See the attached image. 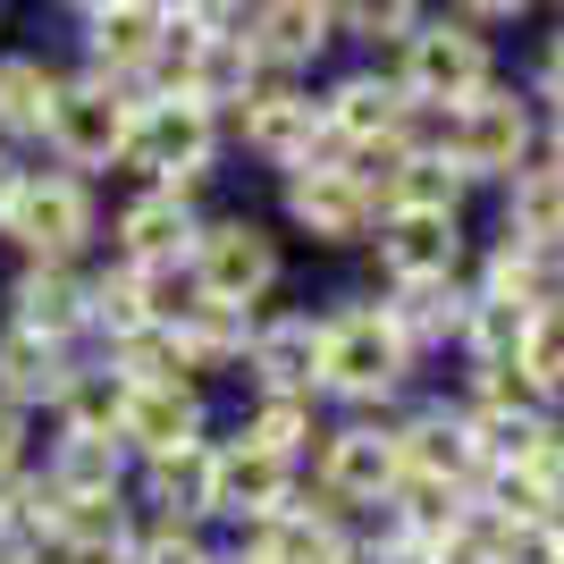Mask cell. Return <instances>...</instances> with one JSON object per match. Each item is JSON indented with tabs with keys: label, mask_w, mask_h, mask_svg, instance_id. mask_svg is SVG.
Segmentation results:
<instances>
[{
	"label": "cell",
	"mask_w": 564,
	"mask_h": 564,
	"mask_svg": "<svg viewBox=\"0 0 564 564\" xmlns=\"http://www.w3.org/2000/svg\"><path fill=\"white\" fill-rule=\"evenodd\" d=\"M438 564H514V556H506V547H497L489 531L471 522V506H464V522H455V540H438Z\"/></svg>",
	"instance_id": "33"
},
{
	"label": "cell",
	"mask_w": 564,
	"mask_h": 564,
	"mask_svg": "<svg viewBox=\"0 0 564 564\" xmlns=\"http://www.w3.org/2000/svg\"><path fill=\"white\" fill-rule=\"evenodd\" d=\"M531 480H540V489H547V506H556V514H564V422H556V438H547V447H540V464H531Z\"/></svg>",
	"instance_id": "36"
},
{
	"label": "cell",
	"mask_w": 564,
	"mask_h": 564,
	"mask_svg": "<svg viewBox=\"0 0 564 564\" xmlns=\"http://www.w3.org/2000/svg\"><path fill=\"white\" fill-rule=\"evenodd\" d=\"M464 25H480V34H497V25H514V18H531L540 0H447Z\"/></svg>",
	"instance_id": "34"
},
{
	"label": "cell",
	"mask_w": 564,
	"mask_h": 564,
	"mask_svg": "<svg viewBox=\"0 0 564 564\" xmlns=\"http://www.w3.org/2000/svg\"><path fill=\"white\" fill-rule=\"evenodd\" d=\"M18 177H25V152H9V143H0V219H9V194H18Z\"/></svg>",
	"instance_id": "37"
},
{
	"label": "cell",
	"mask_w": 564,
	"mask_h": 564,
	"mask_svg": "<svg viewBox=\"0 0 564 564\" xmlns=\"http://www.w3.org/2000/svg\"><path fill=\"white\" fill-rule=\"evenodd\" d=\"M68 94V68L43 51H0V143L9 152H43L51 110Z\"/></svg>",
	"instance_id": "23"
},
{
	"label": "cell",
	"mask_w": 564,
	"mask_h": 564,
	"mask_svg": "<svg viewBox=\"0 0 564 564\" xmlns=\"http://www.w3.org/2000/svg\"><path fill=\"white\" fill-rule=\"evenodd\" d=\"M471 212H388L362 245L371 286H422V279H464L471 270Z\"/></svg>",
	"instance_id": "12"
},
{
	"label": "cell",
	"mask_w": 564,
	"mask_h": 564,
	"mask_svg": "<svg viewBox=\"0 0 564 564\" xmlns=\"http://www.w3.org/2000/svg\"><path fill=\"white\" fill-rule=\"evenodd\" d=\"M203 219H212V203L186 186H127L101 212V253L127 261V270H161V261H194V236H203Z\"/></svg>",
	"instance_id": "11"
},
{
	"label": "cell",
	"mask_w": 564,
	"mask_h": 564,
	"mask_svg": "<svg viewBox=\"0 0 564 564\" xmlns=\"http://www.w3.org/2000/svg\"><path fill=\"white\" fill-rule=\"evenodd\" d=\"M0 245L18 261H94L101 253V186L59 161H25L18 194H9V219H0Z\"/></svg>",
	"instance_id": "4"
},
{
	"label": "cell",
	"mask_w": 564,
	"mask_h": 564,
	"mask_svg": "<svg viewBox=\"0 0 564 564\" xmlns=\"http://www.w3.org/2000/svg\"><path fill=\"white\" fill-rule=\"evenodd\" d=\"M497 228L506 236H531V245H556L564 253V161H531L497 186Z\"/></svg>",
	"instance_id": "28"
},
{
	"label": "cell",
	"mask_w": 564,
	"mask_h": 564,
	"mask_svg": "<svg viewBox=\"0 0 564 564\" xmlns=\"http://www.w3.org/2000/svg\"><path fill=\"white\" fill-rule=\"evenodd\" d=\"M295 489H304V471L219 413V430H212V531H245V522L279 514Z\"/></svg>",
	"instance_id": "13"
},
{
	"label": "cell",
	"mask_w": 564,
	"mask_h": 564,
	"mask_svg": "<svg viewBox=\"0 0 564 564\" xmlns=\"http://www.w3.org/2000/svg\"><path fill=\"white\" fill-rule=\"evenodd\" d=\"M522 94L540 101V110H564V18L540 34V59H531V85Z\"/></svg>",
	"instance_id": "32"
},
{
	"label": "cell",
	"mask_w": 564,
	"mask_h": 564,
	"mask_svg": "<svg viewBox=\"0 0 564 564\" xmlns=\"http://www.w3.org/2000/svg\"><path fill=\"white\" fill-rule=\"evenodd\" d=\"M286 270H295L286 228H279V219H261V212H212L203 236H194V286L219 295V304H245V312L279 304Z\"/></svg>",
	"instance_id": "7"
},
{
	"label": "cell",
	"mask_w": 564,
	"mask_h": 564,
	"mask_svg": "<svg viewBox=\"0 0 564 564\" xmlns=\"http://www.w3.org/2000/svg\"><path fill=\"white\" fill-rule=\"evenodd\" d=\"M321 346H329V312L321 304H261L245 379L236 388H270V397H321Z\"/></svg>",
	"instance_id": "14"
},
{
	"label": "cell",
	"mask_w": 564,
	"mask_h": 564,
	"mask_svg": "<svg viewBox=\"0 0 564 564\" xmlns=\"http://www.w3.org/2000/svg\"><path fill=\"white\" fill-rule=\"evenodd\" d=\"M388 68H397V85L413 94V110H455V101H471L480 85H497V43L480 25H464L455 9H430V18L388 51Z\"/></svg>",
	"instance_id": "8"
},
{
	"label": "cell",
	"mask_w": 564,
	"mask_h": 564,
	"mask_svg": "<svg viewBox=\"0 0 564 564\" xmlns=\"http://www.w3.org/2000/svg\"><path fill=\"white\" fill-rule=\"evenodd\" d=\"M177 346H186V371L203 379V388H236V379H245V346H253V312L203 295V304L177 321Z\"/></svg>",
	"instance_id": "27"
},
{
	"label": "cell",
	"mask_w": 564,
	"mask_h": 564,
	"mask_svg": "<svg viewBox=\"0 0 564 564\" xmlns=\"http://www.w3.org/2000/svg\"><path fill=\"white\" fill-rule=\"evenodd\" d=\"M397 447H404V471H430V480H455L471 489L480 480V455H471V422H464V397L455 388H413L397 404Z\"/></svg>",
	"instance_id": "19"
},
{
	"label": "cell",
	"mask_w": 564,
	"mask_h": 564,
	"mask_svg": "<svg viewBox=\"0 0 564 564\" xmlns=\"http://www.w3.org/2000/svg\"><path fill=\"white\" fill-rule=\"evenodd\" d=\"M169 18H186V25H236L245 18V0H161Z\"/></svg>",
	"instance_id": "35"
},
{
	"label": "cell",
	"mask_w": 564,
	"mask_h": 564,
	"mask_svg": "<svg viewBox=\"0 0 564 564\" xmlns=\"http://www.w3.org/2000/svg\"><path fill=\"white\" fill-rule=\"evenodd\" d=\"M127 135H135V94L110 85V76H68V94L51 110V135H43V161L101 186L110 169H127Z\"/></svg>",
	"instance_id": "9"
},
{
	"label": "cell",
	"mask_w": 564,
	"mask_h": 564,
	"mask_svg": "<svg viewBox=\"0 0 564 564\" xmlns=\"http://www.w3.org/2000/svg\"><path fill=\"white\" fill-rule=\"evenodd\" d=\"M94 362V346H68V337H43V329H18V321H0V397L25 404L34 422L59 413L68 397V379Z\"/></svg>",
	"instance_id": "21"
},
{
	"label": "cell",
	"mask_w": 564,
	"mask_h": 564,
	"mask_svg": "<svg viewBox=\"0 0 564 564\" xmlns=\"http://www.w3.org/2000/svg\"><path fill=\"white\" fill-rule=\"evenodd\" d=\"M245 43L270 76H312L337 51V9L329 0H245Z\"/></svg>",
	"instance_id": "20"
},
{
	"label": "cell",
	"mask_w": 564,
	"mask_h": 564,
	"mask_svg": "<svg viewBox=\"0 0 564 564\" xmlns=\"http://www.w3.org/2000/svg\"><path fill=\"white\" fill-rule=\"evenodd\" d=\"M522 388L547 404V413H564V295L556 304H540L531 312V329H522Z\"/></svg>",
	"instance_id": "29"
},
{
	"label": "cell",
	"mask_w": 564,
	"mask_h": 564,
	"mask_svg": "<svg viewBox=\"0 0 564 564\" xmlns=\"http://www.w3.org/2000/svg\"><path fill=\"white\" fill-rule=\"evenodd\" d=\"M85 34V76H110L127 94L143 101V76L161 59V34H169V9L161 0H135V9H94V18H76Z\"/></svg>",
	"instance_id": "22"
},
{
	"label": "cell",
	"mask_w": 564,
	"mask_h": 564,
	"mask_svg": "<svg viewBox=\"0 0 564 564\" xmlns=\"http://www.w3.org/2000/svg\"><path fill=\"white\" fill-rule=\"evenodd\" d=\"M34 471H43L59 497H118L127 480H135V464H127L118 438H94V430H51V422H43V455H34Z\"/></svg>",
	"instance_id": "25"
},
{
	"label": "cell",
	"mask_w": 564,
	"mask_h": 564,
	"mask_svg": "<svg viewBox=\"0 0 564 564\" xmlns=\"http://www.w3.org/2000/svg\"><path fill=\"white\" fill-rule=\"evenodd\" d=\"M329 9H337V43H371V51H397L430 18V0H329Z\"/></svg>",
	"instance_id": "30"
},
{
	"label": "cell",
	"mask_w": 564,
	"mask_h": 564,
	"mask_svg": "<svg viewBox=\"0 0 564 564\" xmlns=\"http://www.w3.org/2000/svg\"><path fill=\"white\" fill-rule=\"evenodd\" d=\"M321 312H329V346H321V404L329 413H397L413 388H430V362L404 346L379 286L329 295Z\"/></svg>",
	"instance_id": "1"
},
{
	"label": "cell",
	"mask_w": 564,
	"mask_h": 564,
	"mask_svg": "<svg viewBox=\"0 0 564 564\" xmlns=\"http://www.w3.org/2000/svg\"><path fill=\"white\" fill-rule=\"evenodd\" d=\"M379 304L397 312L404 346L422 354V362H447L455 337L471 321V279H422V286H379Z\"/></svg>",
	"instance_id": "24"
},
{
	"label": "cell",
	"mask_w": 564,
	"mask_h": 564,
	"mask_svg": "<svg viewBox=\"0 0 564 564\" xmlns=\"http://www.w3.org/2000/svg\"><path fill=\"white\" fill-rule=\"evenodd\" d=\"M321 118H329L337 152H388L413 135V94L397 85V68H346L321 85Z\"/></svg>",
	"instance_id": "18"
},
{
	"label": "cell",
	"mask_w": 564,
	"mask_h": 564,
	"mask_svg": "<svg viewBox=\"0 0 564 564\" xmlns=\"http://www.w3.org/2000/svg\"><path fill=\"white\" fill-rule=\"evenodd\" d=\"M404 480V447H397V413H329L321 447L304 464V489L321 506H337L346 522L379 514Z\"/></svg>",
	"instance_id": "5"
},
{
	"label": "cell",
	"mask_w": 564,
	"mask_h": 564,
	"mask_svg": "<svg viewBox=\"0 0 564 564\" xmlns=\"http://www.w3.org/2000/svg\"><path fill=\"white\" fill-rule=\"evenodd\" d=\"M279 228L286 245H312V253H362L379 228V203L346 161L295 169V177H279Z\"/></svg>",
	"instance_id": "10"
},
{
	"label": "cell",
	"mask_w": 564,
	"mask_h": 564,
	"mask_svg": "<svg viewBox=\"0 0 564 564\" xmlns=\"http://www.w3.org/2000/svg\"><path fill=\"white\" fill-rule=\"evenodd\" d=\"M219 430V388L203 379H169V388H127V413H118V447L127 464H161V455H186Z\"/></svg>",
	"instance_id": "15"
},
{
	"label": "cell",
	"mask_w": 564,
	"mask_h": 564,
	"mask_svg": "<svg viewBox=\"0 0 564 564\" xmlns=\"http://www.w3.org/2000/svg\"><path fill=\"white\" fill-rule=\"evenodd\" d=\"M404 143L438 152L471 194H497L514 169L540 161V101L497 76V85H480V94L455 101V110H413V135Z\"/></svg>",
	"instance_id": "2"
},
{
	"label": "cell",
	"mask_w": 564,
	"mask_h": 564,
	"mask_svg": "<svg viewBox=\"0 0 564 564\" xmlns=\"http://www.w3.org/2000/svg\"><path fill=\"white\" fill-rule=\"evenodd\" d=\"M228 422L304 471V464H312V447H321V430H329V404H321V397H270V388H236Z\"/></svg>",
	"instance_id": "26"
},
{
	"label": "cell",
	"mask_w": 564,
	"mask_h": 564,
	"mask_svg": "<svg viewBox=\"0 0 564 564\" xmlns=\"http://www.w3.org/2000/svg\"><path fill=\"white\" fill-rule=\"evenodd\" d=\"M34 455H43V422H34L25 404H9V397H0V480L34 471Z\"/></svg>",
	"instance_id": "31"
},
{
	"label": "cell",
	"mask_w": 564,
	"mask_h": 564,
	"mask_svg": "<svg viewBox=\"0 0 564 564\" xmlns=\"http://www.w3.org/2000/svg\"><path fill=\"white\" fill-rule=\"evenodd\" d=\"M76 18H94V9H135V0H68Z\"/></svg>",
	"instance_id": "38"
},
{
	"label": "cell",
	"mask_w": 564,
	"mask_h": 564,
	"mask_svg": "<svg viewBox=\"0 0 564 564\" xmlns=\"http://www.w3.org/2000/svg\"><path fill=\"white\" fill-rule=\"evenodd\" d=\"M245 564H346L354 556V522L337 506H321L312 489H295L279 514L245 522V531H219Z\"/></svg>",
	"instance_id": "17"
},
{
	"label": "cell",
	"mask_w": 564,
	"mask_h": 564,
	"mask_svg": "<svg viewBox=\"0 0 564 564\" xmlns=\"http://www.w3.org/2000/svg\"><path fill=\"white\" fill-rule=\"evenodd\" d=\"M94 261H18L0 279V321L85 346V329H94Z\"/></svg>",
	"instance_id": "16"
},
{
	"label": "cell",
	"mask_w": 564,
	"mask_h": 564,
	"mask_svg": "<svg viewBox=\"0 0 564 564\" xmlns=\"http://www.w3.org/2000/svg\"><path fill=\"white\" fill-rule=\"evenodd\" d=\"M219 161H228V118H219V110H203V101H186V94H152V101H135L127 177H143V186L212 194Z\"/></svg>",
	"instance_id": "6"
},
{
	"label": "cell",
	"mask_w": 564,
	"mask_h": 564,
	"mask_svg": "<svg viewBox=\"0 0 564 564\" xmlns=\"http://www.w3.org/2000/svg\"><path fill=\"white\" fill-rule=\"evenodd\" d=\"M228 152L261 161L270 177H295V169H329L346 161L329 135V118H321V85L312 76H253V94L228 110Z\"/></svg>",
	"instance_id": "3"
}]
</instances>
